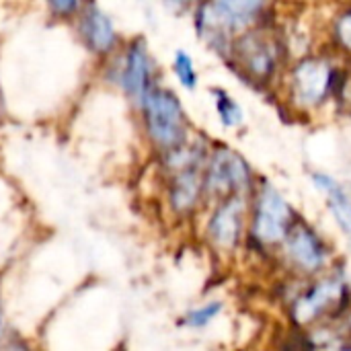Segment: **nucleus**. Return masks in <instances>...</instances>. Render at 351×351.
<instances>
[{
	"instance_id": "obj_1",
	"label": "nucleus",
	"mask_w": 351,
	"mask_h": 351,
	"mask_svg": "<svg viewBox=\"0 0 351 351\" xmlns=\"http://www.w3.org/2000/svg\"><path fill=\"white\" fill-rule=\"evenodd\" d=\"M150 142L160 150H173L187 142V117L179 97L171 88L152 86L138 103Z\"/></svg>"
},
{
	"instance_id": "obj_2",
	"label": "nucleus",
	"mask_w": 351,
	"mask_h": 351,
	"mask_svg": "<svg viewBox=\"0 0 351 351\" xmlns=\"http://www.w3.org/2000/svg\"><path fill=\"white\" fill-rule=\"evenodd\" d=\"M251 185L247 162L228 148H218L204 171V189L218 197L241 195Z\"/></svg>"
},
{
	"instance_id": "obj_3",
	"label": "nucleus",
	"mask_w": 351,
	"mask_h": 351,
	"mask_svg": "<svg viewBox=\"0 0 351 351\" xmlns=\"http://www.w3.org/2000/svg\"><path fill=\"white\" fill-rule=\"evenodd\" d=\"M119 86L136 103L154 86V66L150 49L142 37H136L128 43L125 53L119 66Z\"/></svg>"
},
{
	"instance_id": "obj_4",
	"label": "nucleus",
	"mask_w": 351,
	"mask_h": 351,
	"mask_svg": "<svg viewBox=\"0 0 351 351\" xmlns=\"http://www.w3.org/2000/svg\"><path fill=\"white\" fill-rule=\"evenodd\" d=\"M290 220H292V212L286 199L271 185H265L259 195V204L255 212V222H253L255 237L261 243H269V245L280 243L290 230Z\"/></svg>"
},
{
	"instance_id": "obj_5",
	"label": "nucleus",
	"mask_w": 351,
	"mask_h": 351,
	"mask_svg": "<svg viewBox=\"0 0 351 351\" xmlns=\"http://www.w3.org/2000/svg\"><path fill=\"white\" fill-rule=\"evenodd\" d=\"M76 16H78L76 29L84 47L99 58L109 56L117 45V31L113 27L111 16L105 10H101L95 2L82 4Z\"/></svg>"
},
{
	"instance_id": "obj_6",
	"label": "nucleus",
	"mask_w": 351,
	"mask_h": 351,
	"mask_svg": "<svg viewBox=\"0 0 351 351\" xmlns=\"http://www.w3.org/2000/svg\"><path fill=\"white\" fill-rule=\"evenodd\" d=\"M243 197L228 195L212 214L208 222V237L220 249H234L243 228Z\"/></svg>"
},
{
	"instance_id": "obj_7",
	"label": "nucleus",
	"mask_w": 351,
	"mask_h": 351,
	"mask_svg": "<svg viewBox=\"0 0 351 351\" xmlns=\"http://www.w3.org/2000/svg\"><path fill=\"white\" fill-rule=\"evenodd\" d=\"M171 173H173V177L169 183V204H171L173 212H177V214H181V216L189 214L197 206L202 193L206 191L202 162L187 165V167L171 171Z\"/></svg>"
},
{
	"instance_id": "obj_8",
	"label": "nucleus",
	"mask_w": 351,
	"mask_h": 351,
	"mask_svg": "<svg viewBox=\"0 0 351 351\" xmlns=\"http://www.w3.org/2000/svg\"><path fill=\"white\" fill-rule=\"evenodd\" d=\"M331 86V70L323 60H304L294 70V90L300 103H319Z\"/></svg>"
},
{
	"instance_id": "obj_9",
	"label": "nucleus",
	"mask_w": 351,
	"mask_h": 351,
	"mask_svg": "<svg viewBox=\"0 0 351 351\" xmlns=\"http://www.w3.org/2000/svg\"><path fill=\"white\" fill-rule=\"evenodd\" d=\"M286 237H288V253L300 267L317 269L325 263V249L311 228L298 224L294 230H288Z\"/></svg>"
},
{
	"instance_id": "obj_10",
	"label": "nucleus",
	"mask_w": 351,
	"mask_h": 351,
	"mask_svg": "<svg viewBox=\"0 0 351 351\" xmlns=\"http://www.w3.org/2000/svg\"><path fill=\"white\" fill-rule=\"evenodd\" d=\"M237 53L247 72L255 78H265L274 70V47L263 37L249 35L237 43Z\"/></svg>"
},
{
	"instance_id": "obj_11",
	"label": "nucleus",
	"mask_w": 351,
	"mask_h": 351,
	"mask_svg": "<svg viewBox=\"0 0 351 351\" xmlns=\"http://www.w3.org/2000/svg\"><path fill=\"white\" fill-rule=\"evenodd\" d=\"M341 294V284L337 280H327L317 284L306 296H302L294 306V319L298 323H311L325 308H329Z\"/></svg>"
},
{
	"instance_id": "obj_12",
	"label": "nucleus",
	"mask_w": 351,
	"mask_h": 351,
	"mask_svg": "<svg viewBox=\"0 0 351 351\" xmlns=\"http://www.w3.org/2000/svg\"><path fill=\"white\" fill-rule=\"evenodd\" d=\"M261 6L263 0H214L210 4L214 16L228 33L253 23Z\"/></svg>"
},
{
	"instance_id": "obj_13",
	"label": "nucleus",
	"mask_w": 351,
	"mask_h": 351,
	"mask_svg": "<svg viewBox=\"0 0 351 351\" xmlns=\"http://www.w3.org/2000/svg\"><path fill=\"white\" fill-rule=\"evenodd\" d=\"M313 181H315V185H317V189H321V191H325L327 195H329V206H331V212H333V216L337 218V222L351 232V197L341 189V185L339 183H335L331 177H327V175H315L313 177Z\"/></svg>"
},
{
	"instance_id": "obj_14",
	"label": "nucleus",
	"mask_w": 351,
	"mask_h": 351,
	"mask_svg": "<svg viewBox=\"0 0 351 351\" xmlns=\"http://www.w3.org/2000/svg\"><path fill=\"white\" fill-rule=\"evenodd\" d=\"M173 72L177 76V80L181 82L183 88L193 90L197 86V72H195V64L191 60V56L185 49H177L175 58H173Z\"/></svg>"
},
{
	"instance_id": "obj_15",
	"label": "nucleus",
	"mask_w": 351,
	"mask_h": 351,
	"mask_svg": "<svg viewBox=\"0 0 351 351\" xmlns=\"http://www.w3.org/2000/svg\"><path fill=\"white\" fill-rule=\"evenodd\" d=\"M214 99H216V111L220 121L226 128H234L243 121V111L239 107V103L224 90H214Z\"/></svg>"
},
{
	"instance_id": "obj_16",
	"label": "nucleus",
	"mask_w": 351,
	"mask_h": 351,
	"mask_svg": "<svg viewBox=\"0 0 351 351\" xmlns=\"http://www.w3.org/2000/svg\"><path fill=\"white\" fill-rule=\"evenodd\" d=\"M220 313H222V302H208V304L187 313L185 319H183V325L193 327V329H202V327L210 325Z\"/></svg>"
},
{
	"instance_id": "obj_17",
	"label": "nucleus",
	"mask_w": 351,
	"mask_h": 351,
	"mask_svg": "<svg viewBox=\"0 0 351 351\" xmlns=\"http://www.w3.org/2000/svg\"><path fill=\"white\" fill-rule=\"evenodd\" d=\"M47 8L58 19H72L80 12L84 0H45Z\"/></svg>"
},
{
	"instance_id": "obj_18",
	"label": "nucleus",
	"mask_w": 351,
	"mask_h": 351,
	"mask_svg": "<svg viewBox=\"0 0 351 351\" xmlns=\"http://www.w3.org/2000/svg\"><path fill=\"white\" fill-rule=\"evenodd\" d=\"M337 37H339V41L346 47L351 49V10L339 19V23H337Z\"/></svg>"
},
{
	"instance_id": "obj_19",
	"label": "nucleus",
	"mask_w": 351,
	"mask_h": 351,
	"mask_svg": "<svg viewBox=\"0 0 351 351\" xmlns=\"http://www.w3.org/2000/svg\"><path fill=\"white\" fill-rule=\"evenodd\" d=\"M0 335H2V311H0Z\"/></svg>"
}]
</instances>
